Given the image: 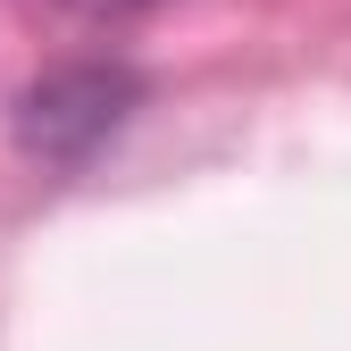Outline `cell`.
<instances>
[{"label":"cell","instance_id":"obj_2","mask_svg":"<svg viewBox=\"0 0 351 351\" xmlns=\"http://www.w3.org/2000/svg\"><path fill=\"white\" fill-rule=\"evenodd\" d=\"M75 9H151V0H75Z\"/></svg>","mask_w":351,"mask_h":351},{"label":"cell","instance_id":"obj_1","mask_svg":"<svg viewBox=\"0 0 351 351\" xmlns=\"http://www.w3.org/2000/svg\"><path fill=\"white\" fill-rule=\"evenodd\" d=\"M125 93H134V84L109 75V67H67V75H51V84H34V93H25V143H34L42 159H84V151L117 125Z\"/></svg>","mask_w":351,"mask_h":351}]
</instances>
